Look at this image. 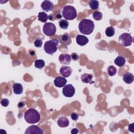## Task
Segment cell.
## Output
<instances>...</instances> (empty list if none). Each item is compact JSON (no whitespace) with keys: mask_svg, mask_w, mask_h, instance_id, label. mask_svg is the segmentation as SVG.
<instances>
[{"mask_svg":"<svg viewBox=\"0 0 134 134\" xmlns=\"http://www.w3.org/2000/svg\"><path fill=\"white\" fill-rule=\"evenodd\" d=\"M94 29V24L93 21L88 19H82L79 24V29L81 33L88 35L92 33Z\"/></svg>","mask_w":134,"mask_h":134,"instance_id":"6da1fadb","label":"cell"},{"mask_svg":"<svg viewBox=\"0 0 134 134\" xmlns=\"http://www.w3.org/2000/svg\"><path fill=\"white\" fill-rule=\"evenodd\" d=\"M24 118L27 123L34 124L40 121V115L39 112L35 109L30 108L25 111Z\"/></svg>","mask_w":134,"mask_h":134,"instance_id":"7a4b0ae2","label":"cell"},{"mask_svg":"<svg viewBox=\"0 0 134 134\" xmlns=\"http://www.w3.org/2000/svg\"><path fill=\"white\" fill-rule=\"evenodd\" d=\"M62 16L66 20H73L77 16V12L76 9L72 6L66 5L65 6L62 12Z\"/></svg>","mask_w":134,"mask_h":134,"instance_id":"3957f363","label":"cell"},{"mask_svg":"<svg viewBox=\"0 0 134 134\" xmlns=\"http://www.w3.org/2000/svg\"><path fill=\"white\" fill-rule=\"evenodd\" d=\"M59 42V40L57 39H52L47 41L44 45V51L49 54H52L55 53L58 49Z\"/></svg>","mask_w":134,"mask_h":134,"instance_id":"277c9868","label":"cell"},{"mask_svg":"<svg viewBox=\"0 0 134 134\" xmlns=\"http://www.w3.org/2000/svg\"><path fill=\"white\" fill-rule=\"evenodd\" d=\"M133 42V38L130 34L125 32L120 35L119 37L118 42L124 47L130 46Z\"/></svg>","mask_w":134,"mask_h":134,"instance_id":"5b68a950","label":"cell"},{"mask_svg":"<svg viewBox=\"0 0 134 134\" xmlns=\"http://www.w3.org/2000/svg\"><path fill=\"white\" fill-rule=\"evenodd\" d=\"M43 32L47 36H52L56 32V27L52 23H46L43 26Z\"/></svg>","mask_w":134,"mask_h":134,"instance_id":"8992f818","label":"cell"},{"mask_svg":"<svg viewBox=\"0 0 134 134\" xmlns=\"http://www.w3.org/2000/svg\"><path fill=\"white\" fill-rule=\"evenodd\" d=\"M75 88L71 84L65 85L62 89V94L66 97H71L75 94Z\"/></svg>","mask_w":134,"mask_h":134,"instance_id":"52a82bcc","label":"cell"},{"mask_svg":"<svg viewBox=\"0 0 134 134\" xmlns=\"http://www.w3.org/2000/svg\"><path fill=\"white\" fill-rule=\"evenodd\" d=\"M43 130L36 125H31L28 127L25 132V134H43Z\"/></svg>","mask_w":134,"mask_h":134,"instance_id":"ba28073f","label":"cell"},{"mask_svg":"<svg viewBox=\"0 0 134 134\" xmlns=\"http://www.w3.org/2000/svg\"><path fill=\"white\" fill-rule=\"evenodd\" d=\"M58 40L61 44L65 46L70 45L72 42L71 38L70 35L68 33H65L63 35H60L59 36Z\"/></svg>","mask_w":134,"mask_h":134,"instance_id":"9c48e42d","label":"cell"},{"mask_svg":"<svg viewBox=\"0 0 134 134\" xmlns=\"http://www.w3.org/2000/svg\"><path fill=\"white\" fill-rule=\"evenodd\" d=\"M72 73V70L70 66H62L60 69V74L64 77H69Z\"/></svg>","mask_w":134,"mask_h":134,"instance_id":"30bf717a","label":"cell"},{"mask_svg":"<svg viewBox=\"0 0 134 134\" xmlns=\"http://www.w3.org/2000/svg\"><path fill=\"white\" fill-rule=\"evenodd\" d=\"M59 60L62 64L69 65L71 62V55L69 54H61L59 57Z\"/></svg>","mask_w":134,"mask_h":134,"instance_id":"8fae6325","label":"cell"},{"mask_svg":"<svg viewBox=\"0 0 134 134\" xmlns=\"http://www.w3.org/2000/svg\"><path fill=\"white\" fill-rule=\"evenodd\" d=\"M67 81L64 77L57 76L54 80V84L56 87H64L66 84Z\"/></svg>","mask_w":134,"mask_h":134,"instance_id":"7c38bea8","label":"cell"},{"mask_svg":"<svg viewBox=\"0 0 134 134\" xmlns=\"http://www.w3.org/2000/svg\"><path fill=\"white\" fill-rule=\"evenodd\" d=\"M41 7L44 11L50 12L53 9V4L50 1H44L41 4Z\"/></svg>","mask_w":134,"mask_h":134,"instance_id":"4fadbf2b","label":"cell"},{"mask_svg":"<svg viewBox=\"0 0 134 134\" xmlns=\"http://www.w3.org/2000/svg\"><path fill=\"white\" fill-rule=\"evenodd\" d=\"M58 125L61 128H65L69 125V120L65 116H61L57 120Z\"/></svg>","mask_w":134,"mask_h":134,"instance_id":"5bb4252c","label":"cell"},{"mask_svg":"<svg viewBox=\"0 0 134 134\" xmlns=\"http://www.w3.org/2000/svg\"><path fill=\"white\" fill-rule=\"evenodd\" d=\"M88 39L84 35H78L76 37V43L81 46H84L86 45L88 43Z\"/></svg>","mask_w":134,"mask_h":134,"instance_id":"9a60e30c","label":"cell"},{"mask_svg":"<svg viewBox=\"0 0 134 134\" xmlns=\"http://www.w3.org/2000/svg\"><path fill=\"white\" fill-rule=\"evenodd\" d=\"M122 80L127 84H131L133 82L134 76L132 73L130 72H126L122 75Z\"/></svg>","mask_w":134,"mask_h":134,"instance_id":"2e32d148","label":"cell"},{"mask_svg":"<svg viewBox=\"0 0 134 134\" xmlns=\"http://www.w3.org/2000/svg\"><path fill=\"white\" fill-rule=\"evenodd\" d=\"M93 75L91 74L88 73H84L81 76V79L82 82L84 83H90L92 84L94 82L92 81L93 79Z\"/></svg>","mask_w":134,"mask_h":134,"instance_id":"e0dca14e","label":"cell"},{"mask_svg":"<svg viewBox=\"0 0 134 134\" xmlns=\"http://www.w3.org/2000/svg\"><path fill=\"white\" fill-rule=\"evenodd\" d=\"M13 92L17 95L20 94L23 92V85L18 83H15L13 85Z\"/></svg>","mask_w":134,"mask_h":134,"instance_id":"ac0fdd59","label":"cell"},{"mask_svg":"<svg viewBox=\"0 0 134 134\" xmlns=\"http://www.w3.org/2000/svg\"><path fill=\"white\" fill-rule=\"evenodd\" d=\"M114 63L117 66L122 67L126 63V59L122 56H118L115 59Z\"/></svg>","mask_w":134,"mask_h":134,"instance_id":"d6986e66","label":"cell"},{"mask_svg":"<svg viewBox=\"0 0 134 134\" xmlns=\"http://www.w3.org/2000/svg\"><path fill=\"white\" fill-rule=\"evenodd\" d=\"M38 19L42 23H46L48 19V16L44 12H39L38 15Z\"/></svg>","mask_w":134,"mask_h":134,"instance_id":"ffe728a7","label":"cell"},{"mask_svg":"<svg viewBox=\"0 0 134 134\" xmlns=\"http://www.w3.org/2000/svg\"><path fill=\"white\" fill-rule=\"evenodd\" d=\"M90 7L93 10H96L98 9L99 7V2L95 0H91L88 2Z\"/></svg>","mask_w":134,"mask_h":134,"instance_id":"44dd1931","label":"cell"},{"mask_svg":"<svg viewBox=\"0 0 134 134\" xmlns=\"http://www.w3.org/2000/svg\"><path fill=\"white\" fill-rule=\"evenodd\" d=\"M107 74L110 76H114L117 73V69L113 65H110L107 68Z\"/></svg>","mask_w":134,"mask_h":134,"instance_id":"7402d4cb","label":"cell"},{"mask_svg":"<svg viewBox=\"0 0 134 134\" xmlns=\"http://www.w3.org/2000/svg\"><path fill=\"white\" fill-rule=\"evenodd\" d=\"M45 65L44 60L42 59H37L35 61V66L39 69H42Z\"/></svg>","mask_w":134,"mask_h":134,"instance_id":"603a6c76","label":"cell"},{"mask_svg":"<svg viewBox=\"0 0 134 134\" xmlns=\"http://www.w3.org/2000/svg\"><path fill=\"white\" fill-rule=\"evenodd\" d=\"M69 23L66 19H61L59 21V25L61 29H66L68 28Z\"/></svg>","mask_w":134,"mask_h":134,"instance_id":"cb8c5ba5","label":"cell"},{"mask_svg":"<svg viewBox=\"0 0 134 134\" xmlns=\"http://www.w3.org/2000/svg\"><path fill=\"white\" fill-rule=\"evenodd\" d=\"M105 34L107 37H110L115 34V29L113 26H109L107 27L105 30Z\"/></svg>","mask_w":134,"mask_h":134,"instance_id":"d4e9b609","label":"cell"},{"mask_svg":"<svg viewBox=\"0 0 134 134\" xmlns=\"http://www.w3.org/2000/svg\"><path fill=\"white\" fill-rule=\"evenodd\" d=\"M93 17L96 20H100L102 19L103 14L100 12L96 11L93 13Z\"/></svg>","mask_w":134,"mask_h":134,"instance_id":"484cf974","label":"cell"},{"mask_svg":"<svg viewBox=\"0 0 134 134\" xmlns=\"http://www.w3.org/2000/svg\"><path fill=\"white\" fill-rule=\"evenodd\" d=\"M34 45L37 48H40L42 45V41L41 39L37 38L34 41Z\"/></svg>","mask_w":134,"mask_h":134,"instance_id":"4316f807","label":"cell"},{"mask_svg":"<svg viewBox=\"0 0 134 134\" xmlns=\"http://www.w3.org/2000/svg\"><path fill=\"white\" fill-rule=\"evenodd\" d=\"M9 103V101L7 98H3L1 101V104L3 107H7Z\"/></svg>","mask_w":134,"mask_h":134,"instance_id":"83f0119b","label":"cell"},{"mask_svg":"<svg viewBox=\"0 0 134 134\" xmlns=\"http://www.w3.org/2000/svg\"><path fill=\"white\" fill-rule=\"evenodd\" d=\"M70 117H71V118L72 120H73L74 121H76L79 118V115H78V114H77L76 113H72L71 114Z\"/></svg>","mask_w":134,"mask_h":134,"instance_id":"f1b7e54d","label":"cell"},{"mask_svg":"<svg viewBox=\"0 0 134 134\" xmlns=\"http://www.w3.org/2000/svg\"><path fill=\"white\" fill-rule=\"evenodd\" d=\"M71 59L73 60V61H77L79 60V55H77V53H72L71 54Z\"/></svg>","mask_w":134,"mask_h":134,"instance_id":"f546056e","label":"cell"},{"mask_svg":"<svg viewBox=\"0 0 134 134\" xmlns=\"http://www.w3.org/2000/svg\"><path fill=\"white\" fill-rule=\"evenodd\" d=\"M71 133H73V134H76V133H77L78 132H79V130L77 128H73L71 130Z\"/></svg>","mask_w":134,"mask_h":134,"instance_id":"4dcf8cb0","label":"cell"},{"mask_svg":"<svg viewBox=\"0 0 134 134\" xmlns=\"http://www.w3.org/2000/svg\"><path fill=\"white\" fill-rule=\"evenodd\" d=\"M133 124H130V125H129V127H128V130H129V131H131L132 132H133V131H132V130L133 129Z\"/></svg>","mask_w":134,"mask_h":134,"instance_id":"1f68e13d","label":"cell"},{"mask_svg":"<svg viewBox=\"0 0 134 134\" xmlns=\"http://www.w3.org/2000/svg\"><path fill=\"white\" fill-rule=\"evenodd\" d=\"M25 106V104H24V103H23V102H19V103H18V107H19V108H22V107H24Z\"/></svg>","mask_w":134,"mask_h":134,"instance_id":"d6a6232c","label":"cell"},{"mask_svg":"<svg viewBox=\"0 0 134 134\" xmlns=\"http://www.w3.org/2000/svg\"><path fill=\"white\" fill-rule=\"evenodd\" d=\"M55 17H56V18H57V19H60V18H61L62 17V16H61L60 14H59L56 15H55Z\"/></svg>","mask_w":134,"mask_h":134,"instance_id":"836d02e7","label":"cell"}]
</instances>
